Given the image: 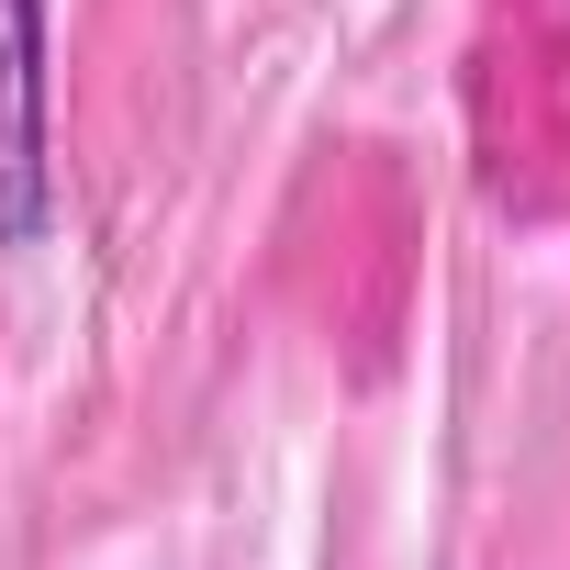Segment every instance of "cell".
<instances>
[{
	"label": "cell",
	"mask_w": 570,
	"mask_h": 570,
	"mask_svg": "<svg viewBox=\"0 0 570 570\" xmlns=\"http://www.w3.org/2000/svg\"><path fill=\"white\" fill-rule=\"evenodd\" d=\"M57 235V0H0V257Z\"/></svg>",
	"instance_id": "1"
}]
</instances>
